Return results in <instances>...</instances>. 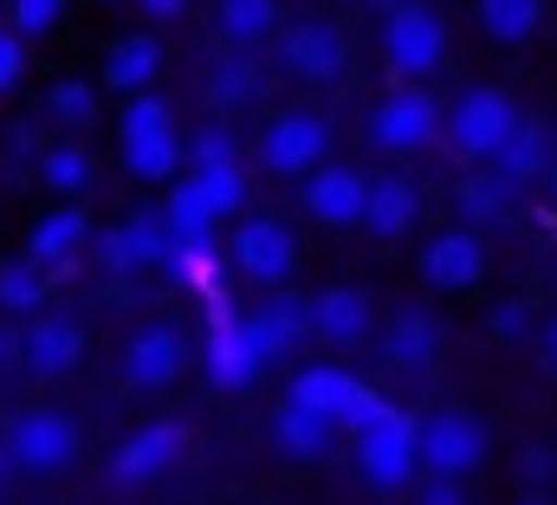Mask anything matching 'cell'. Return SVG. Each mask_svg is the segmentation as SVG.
<instances>
[{
    "label": "cell",
    "mask_w": 557,
    "mask_h": 505,
    "mask_svg": "<svg viewBox=\"0 0 557 505\" xmlns=\"http://www.w3.org/2000/svg\"><path fill=\"white\" fill-rule=\"evenodd\" d=\"M149 130H169V104H162L156 91H143V98L124 104V143H131V136H149Z\"/></svg>",
    "instance_id": "cell-36"
},
{
    "label": "cell",
    "mask_w": 557,
    "mask_h": 505,
    "mask_svg": "<svg viewBox=\"0 0 557 505\" xmlns=\"http://www.w3.org/2000/svg\"><path fill=\"white\" fill-rule=\"evenodd\" d=\"M545 188H552V201H557V162H552V175H545Z\"/></svg>",
    "instance_id": "cell-47"
},
{
    "label": "cell",
    "mask_w": 557,
    "mask_h": 505,
    "mask_svg": "<svg viewBox=\"0 0 557 505\" xmlns=\"http://www.w3.org/2000/svg\"><path fill=\"white\" fill-rule=\"evenodd\" d=\"M383 59H389V72L409 85V78H428L441 59H447V26H441V13L428 7V0H409V7H396L389 13V26H383Z\"/></svg>",
    "instance_id": "cell-4"
},
{
    "label": "cell",
    "mask_w": 557,
    "mask_h": 505,
    "mask_svg": "<svg viewBox=\"0 0 557 505\" xmlns=\"http://www.w3.org/2000/svg\"><path fill=\"white\" fill-rule=\"evenodd\" d=\"M13 78H20V39H13V33H0V91H7Z\"/></svg>",
    "instance_id": "cell-42"
},
{
    "label": "cell",
    "mask_w": 557,
    "mask_h": 505,
    "mask_svg": "<svg viewBox=\"0 0 557 505\" xmlns=\"http://www.w3.org/2000/svg\"><path fill=\"white\" fill-rule=\"evenodd\" d=\"M273 441L285 447V454H292V460H324V454H331V441H337V428L285 402V408L273 415Z\"/></svg>",
    "instance_id": "cell-25"
},
{
    "label": "cell",
    "mask_w": 557,
    "mask_h": 505,
    "mask_svg": "<svg viewBox=\"0 0 557 505\" xmlns=\"http://www.w3.org/2000/svg\"><path fill=\"white\" fill-rule=\"evenodd\" d=\"M260 370H267V364L253 357V344H247V331H240V311L214 298V324H208V377L221 382V389H253Z\"/></svg>",
    "instance_id": "cell-12"
},
{
    "label": "cell",
    "mask_w": 557,
    "mask_h": 505,
    "mask_svg": "<svg viewBox=\"0 0 557 505\" xmlns=\"http://www.w3.org/2000/svg\"><path fill=\"white\" fill-rule=\"evenodd\" d=\"M234 266L247 272V279H260V285H278V279H292V266H298V241H292V227L285 221H240V234H234Z\"/></svg>",
    "instance_id": "cell-11"
},
{
    "label": "cell",
    "mask_w": 557,
    "mask_h": 505,
    "mask_svg": "<svg viewBox=\"0 0 557 505\" xmlns=\"http://www.w3.org/2000/svg\"><path fill=\"white\" fill-rule=\"evenodd\" d=\"M525 331H532V311H525L519 298L493 305V337H525Z\"/></svg>",
    "instance_id": "cell-40"
},
{
    "label": "cell",
    "mask_w": 557,
    "mask_h": 505,
    "mask_svg": "<svg viewBox=\"0 0 557 505\" xmlns=\"http://www.w3.org/2000/svg\"><path fill=\"white\" fill-rule=\"evenodd\" d=\"M169 266H175L195 292H214V247H175L169 253Z\"/></svg>",
    "instance_id": "cell-37"
},
{
    "label": "cell",
    "mask_w": 557,
    "mask_h": 505,
    "mask_svg": "<svg viewBox=\"0 0 557 505\" xmlns=\"http://www.w3.org/2000/svg\"><path fill=\"white\" fill-rule=\"evenodd\" d=\"M156 65H162V46H156L149 33H131V39H117V46H111V59H104V85L143 98V91H149V78H156Z\"/></svg>",
    "instance_id": "cell-24"
},
{
    "label": "cell",
    "mask_w": 557,
    "mask_h": 505,
    "mask_svg": "<svg viewBox=\"0 0 557 505\" xmlns=\"http://www.w3.org/2000/svg\"><path fill=\"white\" fill-rule=\"evenodd\" d=\"M78 357H85V331H78L72 318H46V324H33V331L20 337V364H26L33 377H65Z\"/></svg>",
    "instance_id": "cell-19"
},
{
    "label": "cell",
    "mask_w": 557,
    "mask_h": 505,
    "mask_svg": "<svg viewBox=\"0 0 557 505\" xmlns=\"http://www.w3.org/2000/svg\"><path fill=\"white\" fill-rule=\"evenodd\" d=\"M486 460V421L467 408H441L416 421V467H428L434 480H467Z\"/></svg>",
    "instance_id": "cell-2"
},
{
    "label": "cell",
    "mask_w": 557,
    "mask_h": 505,
    "mask_svg": "<svg viewBox=\"0 0 557 505\" xmlns=\"http://www.w3.org/2000/svg\"><path fill=\"white\" fill-rule=\"evenodd\" d=\"M46 104H52V118H59V124H91V118H98V91H91V85H78V78H59Z\"/></svg>",
    "instance_id": "cell-34"
},
{
    "label": "cell",
    "mask_w": 557,
    "mask_h": 505,
    "mask_svg": "<svg viewBox=\"0 0 557 505\" xmlns=\"http://www.w3.org/2000/svg\"><path fill=\"white\" fill-rule=\"evenodd\" d=\"M519 505H552V500H545V493H525V500H519Z\"/></svg>",
    "instance_id": "cell-46"
},
{
    "label": "cell",
    "mask_w": 557,
    "mask_h": 505,
    "mask_svg": "<svg viewBox=\"0 0 557 505\" xmlns=\"http://www.w3.org/2000/svg\"><path fill=\"white\" fill-rule=\"evenodd\" d=\"M39 182H46L52 195H78V188L91 182V156H85V149H46Z\"/></svg>",
    "instance_id": "cell-32"
},
{
    "label": "cell",
    "mask_w": 557,
    "mask_h": 505,
    "mask_svg": "<svg viewBox=\"0 0 557 505\" xmlns=\"http://www.w3.org/2000/svg\"><path fill=\"white\" fill-rule=\"evenodd\" d=\"M441 130H447V143H454L460 156L493 162V156L506 149V136L519 130V104H512L506 91H493V85H473V91H460V104L441 118Z\"/></svg>",
    "instance_id": "cell-3"
},
{
    "label": "cell",
    "mask_w": 557,
    "mask_h": 505,
    "mask_svg": "<svg viewBox=\"0 0 557 505\" xmlns=\"http://www.w3.org/2000/svg\"><path fill=\"white\" fill-rule=\"evenodd\" d=\"M460 201H467V214H480V221H493V214L506 208V182H499V175H493V182H486V175H473V182L460 188Z\"/></svg>",
    "instance_id": "cell-38"
},
{
    "label": "cell",
    "mask_w": 557,
    "mask_h": 505,
    "mask_svg": "<svg viewBox=\"0 0 557 505\" xmlns=\"http://www.w3.org/2000/svg\"><path fill=\"white\" fill-rule=\"evenodd\" d=\"M421 505H467V486L460 480H428L421 486Z\"/></svg>",
    "instance_id": "cell-41"
},
{
    "label": "cell",
    "mask_w": 557,
    "mask_h": 505,
    "mask_svg": "<svg viewBox=\"0 0 557 505\" xmlns=\"http://www.w3.org/2000/svg\"><path fill=\"white\" fill-rule=\"evenodd\" d=\"M240 331H247V344H253V357L260 364H273L285 357L305 331H311V318H305V298H273V305H253V311H240Z\"/></svg>",
    "instance_id": "cell-14"
},
{
    "label": "cell",
    "mask_w": 557,
    "mask_h": 505,
    "mask_svg": "<svg viewBox=\"0 0 557 505\" xmlns=\"http://www.w3.org/2000/svg\"><path fill=\"white\" fill-rule=\"evenodd\" d=\"M221 33L234 46H260L278 33V0H221Z\"/></svg>",
    "instance_id": "cell-28"
},
{
    "label": "cell",
    "mask_w": 557,
    "mask_h": 505,
    "mask_svg": "<svg viewBox=\"0 0 557 505\" xmlns=\"http://www.w3.org/2000/svg\"><path fill=\"white\" fill-rule=\"evenodd\" d=\"M46 279H52L46 266H33V259H7V266H0V305H7V311L39 305V298H46Z\"/></svg>",
    "instance_id": "cell-31"
},
{
    "label": "cell",
    "mask_w": 557,
    "mask_h": 505,
    "mask_svg": "<svg viewBox=\"0 0 557 505\" xmlns=\"http://www.w3.org/2000/svg\"><path fill=\"white\" fill-rule=\"evenodd\" d=\"M182 447H188V428H182V421H149V428H137V434L117 447V460H111V480H117V486L162 480V473L182 460Z\"/></svg>",
    "instance_id": "cell-9"
},
{
    "label": "cell",
    "mask_w": 557,
    "mask_h": 505,
    "mask_svg": "<svg viewBox=\"0 0 557 505\" xmlns=\"http://www.w3.org/2000/svg\"><path fill=\"white\" fill-rule=\"evenodd\" d=\"M370 389L350 377V370H337V364H318V370H305V377H292V408H305V415H318V421H331V428H344V415L363 402Z\"/></svg>",
    "instance_id": "cell-13"
},
{
    "label": "cell",
    "mask_w": 557,
    "mask_h": 505,
    "mask_svg": "<svg viewBox=\"0 0 557 505\" xmlns=\"http://www.w3.org/2000/svg\"><path fill=\"white\" fill-rule=\"evenodd\" d=\"M545 350H552V357H557V318H552V324H545Z\"/></svg>",
    "instance_id": "cell-45"
},
{
    "label": "cell",
    "mask_w": 557,
    "mask_h": 505,
    "mask_svg": "<svg viewBox=\"0 0 557 505\" xmlns=\"http://www.w3.org/2000/svg\"><path fill=\"white\" fill-rule=\"evenodd\" d=\"M441 344H447V331H441V318L434 311H421V305H403L396 311V324H389V364L396 370H428L434 357H441Z\"/></svg>",
    "instance_id": "cell-21"
},
{
    "label": "cell",
    "mask_w": 557,
    "mask_h": 505,
    "mask_svg": "<svg viewBox=\"0 0 557 505\" xmlns=\"http://www.w3.org/2000/svg\"><path fill=\"white\" fill-rule=\"evenodd\" d=\"M376 7H389V13H396V7H409V0H376Z\"/></svg>",
    "instance_id": "cell-48"
},
{
    "label": "cell",
    "mask_w": 557,
    "mask_h": 505,
    "mask_svg": "<svg viewBox=\"0 0 557 505\" xmlns=\"http://www.w3.org/2000/svg\"><path fill=\"white\" fill-rule=\"evenodd\" d=\"M285 72L305 78V85H331L344 65H350V46L331 20H305V26H285Z\"/></svg>",
    "instance_id": "cell-10"
},
{
    "label": "cell",
    "mask_w": 557,
    "mask_h": 505,
    "mask_svg": "<svg viewBox=\"0 0 557 505\" xmlns=\"http://www.w3.org/2000/svg\"><path fill=\"white\" fill-rule=\"evenodd\" d=\"M480 26L499 46H525L545 26V0H480Z\"/></svg>",
    "instance_id": "cell-26"
},
{
    "label": "cell",
    "mask_w": 557,
    "mask_h": 505,
    "mask_svg": "<svg viewBox=\"0 0 557 505\" xmlns=\"http://www.w3.org/2000/svg\"><path fill=\"white\" fill-rule=\"evenodd\" d=\"M195 195H201V208H208L214 221L240 214V208H247V175H240V162H227V169H195Z\"/></svg>",
    "instance_id": "cell-30"
},
{
    "label": "cell",
    "mask_w": 557,
    "mask_h": 505,
    "mask_svg": "<svg viewBox=\"0 0 557 505\" xmlns=\"http://www.w3.org/2000/svg\"><path fill=\"white\" fill-rule=\"evenodd\" d=\"M188 156H195V169H227V162H240L227 124H201L195 130V143H188Z\"/></svg>",
    "instance_id": "cell-35"
},
{
    "label": "cell",
    "mask_w": 557,
    "mask_h": 505,
    "mask_svg": "<svg viewBox=\"0 0 557 505\" xmlns=\"http://www.w3.org/2000/svg\"><path fill=\"white\" fill-rule=\"evenodd\" d=\"M331 149V124L318 111H278L267 136H260V162L273 175H298V169H318Z\"/></svg>",
    "instance_id": "cell-6"
},
{
    "label": "cell",
    "mask_w": 557,
    "mask_h": 505,
    "mask_svg": "<svg viewBox=\"0 0 557 505\" xmlns=\"http://www.w3.org/2000/svg\"><path fill=\"white\" fill-rule=\"evenodd\" d=\"M493 162H499L493 175H499L506 188H519V182H532V175H552V136H545L539 124H525V118H519V130L506 136V149H499Z\"/></svg>",
    "instance_id": "cell-23"
},
{
    "label": "cell",
    "mask_w": 557,
    "mask_h": 505,
    "mask_svg": "<svg viewBox=\"0 0 557 505\" xmlns=\"http://www.w3.org/2000/svg\"><path fill=\"white\" fill-rule=\"evenodd\" d=\"M421 279L434 292H473L486 279V247L473 227H441L428 247H421Z\"/></svg>",
    "instance_id": "cell-8"
},
{
    "label": "cell",
    "mask_w": 557,
    "mask_h": 505,
    "mask_svg": "<svg viewBox=\"0 0 557 505\" xmlns=\"http://www.w3.org/2000/svg\"><path fill=\"white\" fill-rule=\"evenodd\" d=\"M416 214H421V201L403 175H370L363 182V221L357 227H370L376 241H403L416 227Z\"/></svg>",
    "instance_id": "cell-17"
},
{
    "label": "cell",
    "mask_w": 557,
    "mask_h": 505,
    "mask_svg": "<svg viewBox=\"0 0 557 505\" xmlns=\"http://www.w3.org/2000/svg\"><path fill=\"white\" fill-rule=\"evenodd\" d=\"M124 377L137 382V389H169V382L182 377V337H175L169 324L137 331L131 350H124Z\"/></svg>",
    "instance_id": "cell-20"
},
{
    "label": "cell",
    "mask_w": 557,
    "mask_h": 505,
    "mask_svg": "<svg viewBox=\"0 0 557 505\" xmlns=\"http://www.w3.org/2000/svg\"><path fill=\"white\" fill-rule=\"evenodd\" d=\"M78 454V428H72V415H59V408H26L13 428H7V460H20V467H33V473H52V467H65Z\"/></svg>",
    "instance_id": "cell-5"
},
{
    "label": "cell",
    "mask_w": 557,
    "mask_h": 505,
    "mask_svg": "<svg viewBox=\"0 0 557 505\" xmlns=\"http://www.w3.org/2000/svg\"><path fill=\"white\" fill-rule=\"evenodd\" d=\"M143 7H149L156 20H175V13H182V0H143Z\"/></svg>",
    "instance_id": "cell-43"
},
{
    "label": "cell",
    "mask_w": 557,
    "mask_h": 505,
    "mask_svg": "<svg viewBox=\"0 0 557 505\" xmlns=\"http://www.w3.org/2000/svg\"><path fill=\"white\" fill-rule=\"evenodd\" d=\"M175 162H182L175 130H149V136H131V143H124V169H131V175H143V182L175 175Z\"/></svg>",
    "instance_id": "cell-29"
},
{
    "label": "cell",
    "mask_w": 557,
    "mask_h": 505,
    "mask_svg": "<svg viewBox=\"0 0 557 505\" xmlns=\"http://www.w3.org/2000/svg\"><path fill=\"white\" fill-rule=\"evenodd\" d=\"M59 7H65V0H13V39L46 33V26L59 20Z\"/></svg>",
    "instance_id": "cell-39"
},
{
    "label": "cell",
    "mask_w": 557,
    "mask_h": 505,
    "mask_svg": "<svg viewBox=\"0 0 557 505\" xmlns=\"http://www.w3.org/2000/svg\"><path fill=\"white\" fill-rule=\"evenodd\" d=\"M162 221H169V241H175V247H214V214L201 208V195H195V182H182V188L169 195V208H162Z\"/></svg>",
    "instance_id": "cell-27"
},
{
    "label": "cell",
    "mask_w": 557,
    "mask_h": 505,
    "mask_svg": "<svg viewBox=\"0 0 557 505\" xmlns=\"http://www.w3.org/2000/svg\"><path fill=\"white\" fill-rule=\"evenodd\" d=\"M175 241H169V221L162 214H131L124 227H111L104 241H98V259L111 266V272H131V266H149V259H169Z\"/></svg>",
    "instance_id": "cell-16"
},
{
    "label": "cell",
    "mask_w": 557,
    "mask_h": 505,
    "mask_svg": "<svg viewBox=\"0 0 557 505\" xmlns=\"http://www.w3.org/2000/svg\"><path fill=\"white\" fill-rule=\"evenodd\" d=\"M370 136L383 143V149H428L434 136H441V104L416 91V85H403V91H389L383 104H376V118H370Z\"/></svg>",
    "instance_id": "cell-7"
},
{
    "label": "cell",
    "mask_w": 557,
    "mask_h": 505,
    "mask_svg": "<svg viewBox=\"0 0 557 505\" xmlns=\"http://www.w3.org/2000/svg\"><path fill=\"white\" fill-rule=\"evenodd\" d=\"M85 241H91V214H85V208H52V214L33 227V253H26V259H33V266H65Z\"/></svg>",
    "instance_id": "cell-22"
},
{
    "label": "cell",
    "mask_w": 557,
    "mask_h": 505,
    "mask_svg": "<svg viewBox=\"0 0 557 505\" xmlns=\"http://www.w3.org/2000/svg\"><path fill=\"white\" fill-rule=\"evenodd\" d=\"M305 318H311V331H318L324 344H363V337H370V298L350 292V285L318 292V298L305 305Z\"/></svg>",
    "instance_id": "cell-18"
},
{
    "label": "cell",
    "mask_w": 557,
    "mask_h": 505,
    "mask_svg": "<svg viewBox=\"0 0 557 505\" xmlns=\"http://www.w3.org/2000/svg\"><path fill=\"white\" fill-rule=\"evenodd\" d=\"M363 182H370V175H357V169H311V182H305L311 221H324V227H357V221H363Z\"/></svg>",
    "instance_id": "cell-15"
},
{
    "label": "cell",
    "mask_w": 557,
    "mask_h": 505,
    "mask_svg": "<svg viewBox=\"0 0 557 505\" xmlns=\"http://www.w3.org/2000/svg\"><path fill=\"white\" fill-rule=\"evenodd\" d=\"M253 91H260L253 59H221V65H214V85H208L214 104H240V98H253Z\"/></svg>",
    "instance_id": "cell-33"
},
{
    "label": "cell",
    "mask_w": 557,
    "mask_h": 505,
    "mask_svg": "<svg viewBox=\"0 0 557 505\" xmlns=\"http://www.w3.org/2000/svg\"><path fill=\"white\" fill-rule=\"evenodd\" d=\"M344 428L357 434V467L370 486H403L416 473V421L403 408H389L383 395H363L344 415Z\"/></svg>",
    "instance_id": "cell-1"
},
{
    "label": "cell",
    "mask_w": 557,
    "mask_h": 505,
    "mask_svg": "<svg viewBox=\"0 0 557 505\" xmlns=\"http://www.w3.org/2000/svg\"><path fill=\"white\" fill-rule=\"evenodd\" d=\"M7 357H20V337H0V364H7Z\"/></svg>",
    "instance_id": "cell-44"
}]
</instances>
